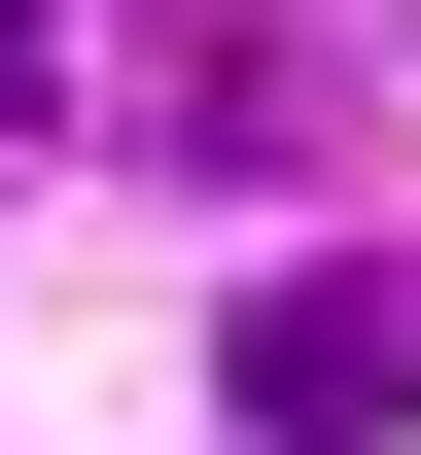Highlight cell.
<instances>
[{"instance_id":"6da1fadb","label":"cell","mask_w":421,"mask_h":455,"mask_svg":"<svg viewBox=\"0 0 421 455\" xmlns=\"http://www.w3.org/2000/svg\"><path fill=\"white\" fill-rule=\"evenodd\" d=\"M211 386H246V455H386V420H421V245L246 281V350H211Z\"/></svg>"},{"instance_id":"7a4b0ae2","label":"cell","mask_w":421,"mask_h":455,"mask_svg":"<svg viewBox=\"0 0 421 455\" xmlns=\"http://www.w3.org/2000/svg\"><path fill=\"white\" fill-rule=\"evenodd\" d=\"M0 106H36V0H0Z\"/></svg>"}]
</instances>
